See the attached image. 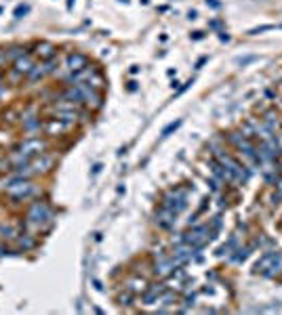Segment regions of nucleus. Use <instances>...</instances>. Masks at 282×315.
Instances as JSON below:
<instances>
[{
	"instance_id": "f257e3e1",
	"label": "nucleus",
	"mask_w": 282,
	"mask_h": 315,
	"mask_svg": "<svg viewBox=\"0 0 282 315\" xmlns=\"http://www.w3.org/2000/svg\"><path fill=\"white\" fill-rule=\"evenodd\" d=\"M44 149H46V143L42 139H28V141H23L13 154H11V162H15V164H26L32 156L42 154Z\"/></svg>"
},
{
	"instance_id": "f03ea898",
	"label": "nucleus",
	"mask_w": 282,
	"mask_h": 315,
	"mask_svg": "<svg viewBox=\"0 0 282 315\" xmlns=\"http://www.w3.org/2000/svg\"><path fill=\"white\" fill-rule=\"evenodd\" d=\"M49 219H51V210L40 202L34 204L30 208V213H28V223L34 225V227H42L44 223H49Z\"/></svg>"
},
{
	"instance_id": "7ed1b4c3",
	"label": "nucleus",
	"mask_w": 282,
	"mask_h": 315,
	"mask_svg": "<svg viewBox=\"0 0 282 315\" xmlns=\"http://www.w3.org/2000/svg\"><path fill=\"white\" fill-rule=\"evenodd\" d=\"M34 191H36V187H34L32 183L23 181L21 177L15 179V181H11V183L7 185V193L13 195V197H28V195H32Z\"/></svg>"
},
{
	"instance_id": "20e7f679",
	"label": "nucleus",
	"mask_w": 282,
	"mask_h": 315,
	"mask_svg": "<svg viewBox=\"0 0 282 315\" xmlns=\"http://www.w3.org/2000/svg\"><path fill=\"white\" fill-rule=\"evenodd\" d=\"M65 67H67L72 74H74V72H78V69L87 67V57H85V55H80V53L67 55V59H65Z\"/></svg>"
},
{
	"instance_id": "39448f33",
	"label": "nucleus",
	"mask_w": 282,
	"mask_h": 315,
	"mask_svg": "<svg viewBox=\"0 0 282 315\" xmlns=\"http://www.w3.org/2000/svg\"><path fill=\"white\" fill-rule=\"evenodd\" d=\"M69 128H72V122H65V120L55 118L53 122H49V124L44 126V131L49 133V135H61V133H67Z\"/></svg>"
},
{
	"instance_id": "423d86ee",
	"label": "nucleus",
	"mask_w": 282,
	"mask_h": 315,
	"mask_svg": "<svg viewBox=\"0 0 282 315\" xmlns=\"http://www.w3.org/2000/svg\"><path fill=\"white\" fill-rule=\"evenodd\" d=\"M32 170H34V174H36V172H46V170H49L51 166H53V158L51 156H42L40 154V158L36 160V162H32Z\"/></svg>"
},
{
	"instance_id": "0eeeda50",
	"label": "nucleus",
	"mask_w": 282,
	"mask_h": 315,
	"mask_svg": "<svg viewBox=\"0 0 282 315\" xmlns=\"http://www.w3.org/2000/svg\"><path fill=\"white\" fill-rule=\"evenodd\" d=\"M32 67H34V63H32V59L28 55H21L19 59H15V72L17 74H30Z\"/></svg>"
},
{
	"instance_id": "6e6552de",
	"label": "nucleus",
	"mask_w": 282,
	"mask_h": 315,
	"mask_svg": "<svg viewBox=\"0 0 282 315\" xmlns=\"http://www.w3.org/2000/svg\"><path fill=\"white\" fill-rule=\"evenodd\" d=\"M36 53H38V57H42V59H51V57L55 55V46L49 44V42H42V44L36 46Z\"/></svg>"
},
{
	"instance_id": "1a4fd4ad",
	"label": "nucleus",
	"mask_w": 282,
	"mask_h": 315,
	"mask_svg": "<svg viewBox=\"0 0 282 315\" xmlns=\"http://www.w3.org/2000/svg\"><path fill=\"white\" fill-rule=\"evenodd\" d=\"M179 124H181V122H173L171 126H167V128H164V133H162V135H169V133H171V131H175V128H177Z\"/></svg>"
},
{
	"instance_id": "9d476101",
	"label": "nucleus",
	"mask_w": 282,
	"mask_h": 315,
	"mask_svg": "<svg viewBox=\"0 0 282 315\" xmlns=\"http://www.w3.org/2000/svg\"><path fill=\"white\" fill-rule=\"evenodd\" d=\"M5 59H7V57H5L3 53H0V65H3V63H5Z\"/></svg>"
}]
</instances>
